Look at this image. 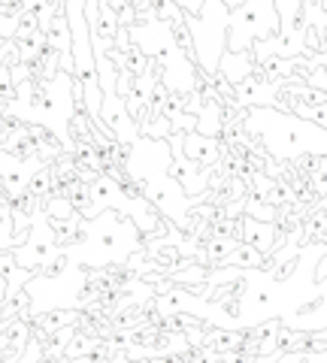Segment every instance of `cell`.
<instances>
[{"label": "cell", "instance_id": "1", "mask_svg": "<svg viewBox=\"0 0 327 363\" xmlns=\"http://www.w3.org/2000/svg\"><path fill=\"white\" fill-rule=\"evenodd\" d=\"M185 155L194 157V161L212 164V161H216V143L203 140V136H185Z\"/></svg>", "mask_w": 327, "mask_h": 363}, {"label": "cell", "instance_id": "3", "mask_svg": "<svg viewBox=\"0 0 327 363\" xmlns=\"http://www.w3.org/2000/svg\"><path fill=\"white\" fill-rule=\"evenodd\" d=\"M231 260H233V264H243V267H255V264H261V255H257L255 245L240 242V252H236Z\"/></svg>", "mask_w": 327, "mask_h": 363}, {"label": "cell", "instance_id": "2", "mask_svg": "<svg viewBox=\"0 0 327 363\" xmlns=\"http://www.w3.org/2000/svg\"><path fill=\"white\" fill-rule=\"evenodd\" d=\"M273 227L270 224H257V221H245V236H243V242H249V245H255L257 252H267L270 248V242H273Z\"/></svg>", "mask_w": 327, "mask_h": 363}, {"label": "cell", "instance_id": "4", "mask_svg": "<svg viewBox=\"0 0 327 363\" xmlns=\"http://www.w3.org/2000/svg\"><path fill=\"white\" fill-rule=\"evenodd\" d=\"M61 363H97V360H94V357H79V354H76V357H70V360L64 357Z\"/></svg>", "mask_w": 327, "mask_h": 363}, {"label": "cell", "instance_id": "5", "mask_svg": "<svg viewBox=\"0 0 327 363\" xmlns=\"http://www.w3.org/2000/svg\"><path fill=\"white\" fill-rule=\"evenodd\" d=\"M224 4H231V6H240V4H243V0H224Z\"/></svg>", "mask_w": 327, "mask_h": 363}]
</instances>
